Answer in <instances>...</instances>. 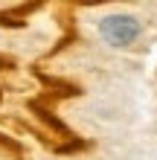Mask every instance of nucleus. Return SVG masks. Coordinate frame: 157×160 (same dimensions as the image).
<instances>
[{
  "mask_svg": "<svg viewBox=\"0 0 157 160\" xmlns=\"http://www.w3.org/2000/svg\"><path fill=\"white\" fill-rule=\"evenodd\" d=\"M99 32H102V38L110 47H128L140 35V23H137V18H131V15H108V18H102V23H99Z\"/></svg>",
  "mask_w": 157,
  "mask_h": 160,
  "instance_id": "f257e3e1",
  "label": "nucleus"
}]
</instances>
